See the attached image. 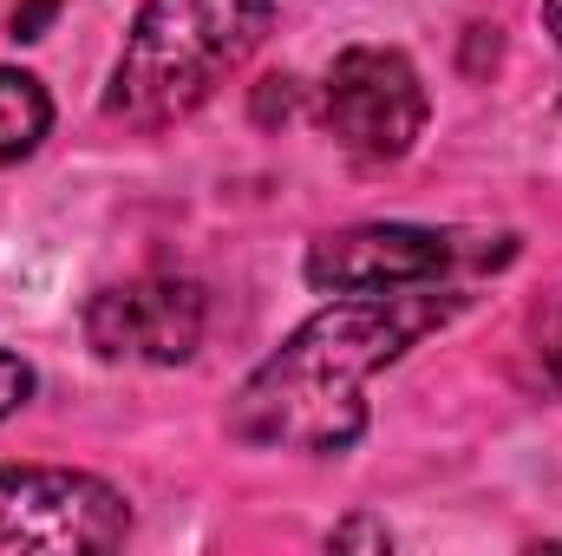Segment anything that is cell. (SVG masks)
Masks as SVG:
<instances>
[{
	"label": "cell",
	"mask_w": 562,
	"mask_h": 556,
	"mask_svg": "<svg viewBox=\"0 0 562 556\" xmlns=\"http://www.w3.org/2000/svg\"><path fill=\"white\" fill-rule=\"evenodd\" d=\"M46 132H53V99H46V86H40L33 73L0 66V170L20 164V157H33Z\"/></svg>",
	"instance_id": "cell-7"
},
{
	"label": "cell",
	"mask_w": 562,
	"mask_h": 556,
	"mask_svg": "<svg viewBox=\"0 0 562 556\" xmlns=\"http://www.w3.org/2000/svg\"><path fill=\"white\" fill-rule=\"evenodd\" d=\"M53 13H59V0H20L7 26H13V40H40V33L53 26Z\"/></svg>",
	"instance_id": "cell-10"
},
{
	"label": "cell",
	"mask_w": 562,
	"mask_h": 556,
	"mask_svg": "<svg viewBox=\"0 0 562 556\" xmlns=\"http://www.w3.org/2000/svg\"><path fill=\"white\" fill-rule=\"evenodd\" d=\"M537 347H543V367H550V380L562 387V288L543 301V314H537Z\"/></svg>",
	"instance_id": "cell-9"
},
{
	"label": "cell",
	"mask_w": 562,
	"mask_h": 556,
	"mask_svg": "<svg viewBox=\"0 0 562 556\" xmlns=\"http://www.w3.org/2000/svg\"><path fill=\"white\" fill-rule=\"evenodd\" d=\"M276 112H281V119L294 112V79H269V86H262V99H256V119L269 125Z\"/></svg>",
	"instance_id": "cell-12"
},
{
	"label": "cell",
	"mask_w": 562,
	"mask_h": 556,
	"mask_svg": "<svg viewBox=\"0 0 562 556\" xmlns=\"http://www.w3.org/2000/svg\"><path fill=\"white\" fill-rule=\"evenodd\" d=\"M269 26L276 0H144L105 86V119L125 132L183 125L256 59Z\"/></svg>",
	"instance_id": "cell-2"
},
{
	"label": "cell",
	"mask_w": 562,
	"mask_h": 556,
	"mask_svg": "<svg viewBox=\"0 0 562 556\" xmlns=\"http://www.w3.org/2000/svg\"><path fill=\"white\" fill-rule=\"evenodd\" d=\"M334 544L347 551V544H367V551H393V531L386 524H367V518H353V524H340L334 531Z\"/></svg>",
	"instance_id": "cell-11"
},
{
	"label": "cell",
	"mask_w": 562,
	"mask_h": 556,
	"mask_svg": "<svg viewBox=\"0 0 562 556\" xmlns=\"http://www.w3.org/2000/svg\"><path fill=\"white\" fill-rule=\"evenodd\" d=\"M132 537L119 485L66 465H0V556H99Z\"/></svg>",
	"instance_id": "cell-4"
},
{
	"label": "cell",
	"mask_w": 562,
	"mask_h": 556,
	"mask_svg": "<svg viewBox=\"0 0 562 556\" xmlns=\"http://www.w3.org/2000/svg\"><path fill=\"white\" fill-rule=\"evenodd\" d=\"M517 256V236H477V230H425V223H360L334 230L307 249L301 276L321 294H367V288H438L458 276L504 269Z\"/></svg>",
	"instance_id": "cell-3"
},
{
	"label": "cell",
	"mask_w": 562,
	"mask_h": 556,
	"mask_svg": "<svg viewBox=\"0 0 562 556\" xmlns=\"http://www.w3.org/2000/svg\"><path fill=\"white\" fill-rule=\"evenodd\" d=\"M210 321V301L196 281L177 276H144L99 288L86 301V341L99 360H125V367H177L196 354Z\"/></svg>",
	"instance_id": "cell-6"
},
{
	"label": "cell",
	"mask_w": 562,
	"mask_h": 556,
	"mask_svg": "<svg viewBox=\"0 0 562 556\" xmlns=\"http://www.w3.org/2000/svg\"><path fill=\"white\" fill-rule=\"evenodd\" d=\"M543 26L557 33V53H562V0H543Z\"/></svg>",
	"instance_id": "cell-13"
},
{
	"label": "cell",
	"mask_w": 562,
	"mask_h": 556,
	"mask_svg": "<svg viewBox=\"0 0 562 556\" xmlns=\"http://www.w3.org/2000/svg\"><path fill=\"white\" fill-rule=\"evenodd\" d=\"M425 119H431L425 79L400 46H347V53H334L327 79H321V125L334 132V144L353 164H367V170L400 164L425 138Z\"/></svg>",
	"instance_id": "cell-5"
},
{
	"label": "cell",
	"mask_w": 562,
	"mask_h": 556,
	"mask_svg": "<svg viewBox=\"0 0 562 556\" xmlns=\"http://www.w3.org/2000/svg\"><path fill=\"white\" fill-rule=\"evenodd\" d=\"M26 393H33V367L20 360V354H7L0 347V419H13L26 407Z\"/></svg>",
	"instance_id": "cell-8"
},
{
	"label": "cell",
	"mask_w": 562,
	"mask_h": 556,
	"mask_svg": "<svg viewBox=\"0 0 562 556\" xmlns=\"http://www.w3.org/2000/svg\"><path fill=\"white\" fill-rule=\"evenodd\" d=\"M458 308H464V288H451V281L334 294L236 387L229 432L243 445L314 452V458H334V452L360 445L367 380L380 367H393L413 341L438 334Z\"/></svg>",
	"instance_id": "cell-1"
}]
</instances>
